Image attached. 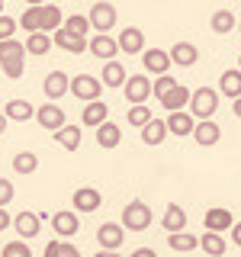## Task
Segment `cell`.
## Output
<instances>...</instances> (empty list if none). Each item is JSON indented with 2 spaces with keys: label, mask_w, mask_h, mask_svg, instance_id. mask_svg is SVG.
<instances>
[{
  "label": "cell",
  "mask_w": 241,
  "mask_h": 257,
  "mask_svg": "<svg viewBox=\"0 0 241 257\" xmlns=\"http://www.w3.org/2000/svg\"><path fill=\"white\" fill-rule=\"evenodd\" d=\"M26 45L16 42V39H0V68H4V74L16 80L23 77V61H26Z\"/></svg>",
  "instance_id": "cell-1"
},
{
  "label": "cell",
  "mask_w": 241,
  "mask_h": 257,
  "mask_svg": "<svg viewBox=\"0 0 241 257\" xmlns=\"http://www.w3.org/2000/svg\"><path fill=\"white\" fill-rule=\"evenodd\" d=\"M215 109H219V90H212V87H199V90L190 93L193 119H212Z\"/></svg>",
  "instance_id": "cell-2"
},
{
  "label": "cell",
  "mask_w": 241,
  "mask_h": 257,
  "mask_svg": "<svg viewBox=\"0 0 241 257\" xmlns=\"http://www.w3.org/2000/svg\"><path fill=\"white\" fill-rule=\"evenodd\" d=\"M151 206L148 203H142V199H132L126 209H123V228L126 231H145L151 225Z\"/></svg>",
  "instance_id": "cell-3"
},
{
  "label": "cell",
  "mask_w": 241,
  "mask_h": 257,
  "mask_svg": "<svg viewBox=\"0 0 241 257\" xmlns=\"http://www.w3.org/2000/svg\"><path fill=\"white\" fill-rule=\"evenodd\" d=\"M71 93H74L80 103L100 100V93H103V80H100V77H93V74H77V77H71Z\"/></svg>",
  "instance_id": "cell-4"
},
{
  "label": "cell",
  "mask_w": 241,
  "mask_h": 257,
  "mask_svg": "<svg viewBox=\"0 0 241 257\" xmlns=\"http://www.w3.org/2000/svg\"><path fill=\"white\" fill-rule=\"evenodd\" d=\"M90 26L96 29V32H109L112 26H116V7L109 4V0H96V4L90 7Z\"/></svg>",
  "instance_id": "cell-5"
},
{
  "label": "cell",
  "mask_w": 241,
  "mask_h": 257,
  "mask_svg": "<svg viewBox=\"0 0 241 257\" xmlns=\"http://www.w3.org/2000/svg\"><path fill=\"white\" fill-rule=\"evenodd\" d=\"M171 52H164V48H145L142 52V68L148 71V74H167L171 71Z\"/></svg>",
  "instance_id": "cell-6"
},
{
  "label": "cell",
  "mask_w": 241,
  "mask_h": 257,
  "mask_svg": "<svg viewBox=\"0 0 241 257\" xmlns=\"http://www.w3.org/2000/svg\"><path fill=\"white\" fill-rule=\"evenodd\" d=\"M151 87H155V80H151V77H142V74H135V77H126L123 90H126V100L135 106V103H148V96H151Z\"/></svg>",
  "instance_id": "cell-7"
},
{
  "label": "cell",
  "mask_w": 241,
  "mask_h": 257,
  "mask_svg": "<svg viewBox=\"0 0 241 257\" xmlns=\"http://www.w3.org/2000/svg\"><path fill=\"white\" fill-rule=\"evenodd\" d=\"M116 42H119V52H126V55H142V52H145V32H142L139 26H126V29H119Z\"/></svg>",
  "instance_id": "cell-8"
},
{
  "label": "cell",
  "mask_w": 241,
  "mask_h": 257,
  "mask_svg": "<svg viewBox=\"0 0 241 257\" xmlns=\"http://www.w3.org/2000/svg\"><path fill=\"white\" fill-rule=\"evenodd\" d=\"M87 52L96 55V58H103V61H112L116 52H119V42L109 36V32H96L90 42H87Z\"/></svg>",
  "instance_id": "cell-9"
},
{
  "label": "cell",
  "mask_w": 241,
  "mask_h": 257,
  "mask_svg": "<svg viewBox=\"0 0 241 257\" xmlns=\"http://www.w3.org/2000/svg\"><path fill=\"white\" fill-rule=\"evenodd\" d=\"M13 231H16L23 241L36 238L39 231H42V215H39V212H29V209H26V212H20V215L13 219Z\"/></svg>",
  "instance_id": "cell-10"
},
{
  "label": "cell",
  "mask_w": 241,
  "mask_h": 257,
  "mask_svg": "<svg viewBox=\"0 0 241 257\" xmlns=\"http://www.w3.org/2000/svg\"><path fill=\"white\" fill-rule=\"evenodd\" d=\"M167 132L177 135V139H187V135H193V125H196V119H193V112L187 109H177V112H167Z\"/></svg>",
  "instance_id": "cell-11"
},
{
  "label": "cell",
  "mask_w": 241,
  "mask_h": 257,
  "mask_svg": "<svg viewBox=\"0 0 241 257\" xmlns=\"http://www.w3.org/2000/svg\"><path fill=\"white\" fill-rule=\"evenodd\" d=\"M71 206H74L77 212H96V209L103 206V196H100V190H93V187H80V190H74V196H71Z\"/></svg>",
  "instance_id": "cell-12"
},
{
  "label": "cell",
  "mask_w": 241,
  "mask_h": 257,
  "mask_svg": "<svg viewBox=\"0 0 241 257\" xmlns=\"http://www.w3.org/2000/svg\"><path fill=\"white\" fill-rule=\"evenodd\" d=\"M96 241H100V247L119 251V247H123V241H126V228H123V225H116V222H106V225H100V228H96Z\"/></svg>",
  "instance_id": "cell-13"
},
{
  "label": "cell",
  "mask_w": 241,
  "mask_h": 257,
  "mask_svg": "<svg viewBox=\"0 0 241 257\" xmlns=\"http://www.w3.org/2000/svg\"><path fill=\"white\" fill-rule=\"evenodd\" d=\"M52 228H55V235H58V238L77 235V228H80L77 209H74V212H71V209H61V212H55V215H52Z\"/></svg>",
  "instance_id": "cell-14"
},
{
  "label": "cell",
  "mask_w": 241,
  "mask_h": 257,
  "mask_svg": "<svg viewBox=\"0 0 241 257\" xmlns=\"http://www.w3.org/2000/svg\"><path fill=\"white\" fill-rule=\"evenodd\" d=\"M42 90L48 100H61L64 93H71V77L64 74V71H52L45 80H42Z\"/></svg>",
  "instance_id": "cell-15"
},
{
  "label": "cell",
  "mask_w": 241,
  "mask_h": 257,
  "mask_svg": "<svg viewBox=\"0 0 241 257\" xmlns=\"http://www.w3.org/2000/svg\"><path fill=\"white\" fill-rule=\"evenodd\" d=\"M52 42L61 48V52H71V55H84L87 52V39H80V36H71V32H64L61 26L52 32Z\"/></svg>",
  "instance_id": "cell-16"
},
{
  "label": "cell",
  "mask_w": 241,
  "mask_h": 257,
  "mask_svg": "<svg viewBox=\"0 0 241 257\" xmlns=\"http://www.w3.org/2000/svg\"><path fill=\"white\" fill-rule=\"evenodd\" d=\"M36 119H39V125L42 128H61L64 125V109L58 106V103H42L39 106V112H36Z\"/></svg>",
  "instance_id": "cell-17"
},
{
  "label": "cell",
  "mask_w": 241,
  "mask_h": 257,
  "mask_svg": "<svg viewBox=\"0 0 241 257\" xmlns=\"http://www.w3.org/2000/svg\"><path fill=\"white\" fill-rule=\"evenodd\" d=\"M193 139H196V145H203V148H209V145H215L222 139V128L212 122V119H199L196 125H193Z\"/></svg>",
  "instance_id": "cell-18"
},
{
  "label": "cell",
  "mask_w": 241,
  "mask_h": 257,
  "mask_svg": "<svg viewBox=\"0 0 241 257\" xmlns=\"http://www.w3.org/2000/svg\"><path fill=\"white\" fill-rule=\"evenodd\" d=\"M203 225H206L209 231H228L235 222H231V212H228L225 206H212V209L203 215Z\"/></svg>",
  "instance_id": "cell-19"
},
{
  "label": "cell",
  "mask_w": 241,
  "mask_h": 257,
  "mask_svg": "<svg viewBox=\"0 0 241 257\" xmlns=\"http://www.w3.org/2000/svg\"><path fill=\"white\" fill-rule=\"evenodd\" d=\"M106 119H109V106L103 100H90L84 106V112H80V122L90 125V128H96L100 122H106Z\"/></svg>",
  "instance_id": "cell-20"
},
{
  "label": "cell",
  "mask_w": 241,
  "mask_h": 257,
  "mask_svg": "<svg viewBox=\"0 0 241 257\" xmlns=\"http://www.w3.org/2000/svg\"><path fill=\"white\" fill-rule=\"evenodd\" d=\"M123 142V128H119L116 122H100L96 125V145H100V148H116V145Z\"/></svg>",
  "instance_id": "cell-21"
},
{
  "label": "cell",
  "mask_w": 241,
  "mask_h": 257,
  "mask_svg": "<svg viewBox=\"0 0 241 257\" xmlns=\"http://www.w3.org/2000/svg\"><path fill=\"white\" fill-rule=\"evenodd\" d=\"M171 61L180 64V68H193V64L199 61L196 45H193V42H177V45L171 48Z\"/></svg>",
  "instance_id": "cell-22"
},
{
  "label": "cell",
  "mask_w": 241,
  "mask_h": 257,
  "mask_svg": "<svg viewBox=\"0 0 241 257\" xmlns=\"http://www.w3.org/2000/svg\"><path fill=\"white\" fill-rule=\"evenodd\" d=\"M139 132H142V142L148 145V148H155V145H161L167 139V122H164V119H151V122L142 125Z\"/></svg>",
  "instance_id": "cell-23"
},
{
  "label": "cell",
  "mask_w": 241,
  "mask_h": 257,
  "mask_svg": "<svg viewBox=\"0 0 241 257\" xmlns=\"http://www.w3.org/2000/svg\"><path fill=\"white\" fill-rule=\"evenodd\" d=\"M23 45H26V52H29V55L42 58V55L52 52V45H55V42H52V32H29V39H26Z\"/></svg>",
  "instance_id": "cell-24"
},
{
  "label": "cell",
  "mask_w": 241,
  "mask_h": 257,
  "mask_svg": "<svg viewBox=\"0 0 241 257\" xmlns=\"http://www.w3.org/2000/svg\"><path fill=\"white\" fill-rule=\"evenodd\" d=\"M126 77H129V74H126V68H123V64H119L116 58L103 64V74H100L103 87H112V90H116V87H123V84H126Z\"/></svg>",
  "instance_id": "cell-25"
},
{
  "label": "cell",
  "mask_w": 241,
  "mask_h": 257,
  "mask_svg": "<svg viewBox=\"0 0 241 257\" xmlns=\"http://www.w3.org/2000/svg\"><path fill=\"white\" fill-rule=\"evenodd\" d=\"M219 93L222 96H241V68H231V71H222L219 77Z\"/></svg>",
  "instance_id": "cell-26"
},
{
  "label": "cell",
  "mask_w": 241,
  "mask_h": 257,
  "mask_svg": "<svg viewBox=\"0 0 241 257\" xmlns=\"http://www.w3.org/2000/svg\"><path fill=\"white\" fill-rule=\"evenodd\" d=\"M161 225H164V231H183L187 228V212L171 203L164 209V215H161Z\"/></svg>",
  "instance_id": "cell-27"
},
{
  "label": "cell",
  "mask_w": 241,
  "mask_h": 257,
  "mask_svg": "<svg viewBox=\"0 0 241 257\" xmlns=\"http://www.w3.org/2000/svg\"><path fill=\"white\" fill-rule=\"evenodd\" d=\"M4 112H7V119H10V122H29V119L36 116V109H32L29 100H10Z\"/></svg>",
  "instance_id": "cell-28"
},
{
  "label": "cell",
  "mask_w": 241,
  "mask_h": 257,
  "mask_svg": "<svg viewBox=\"0 0 241 257\" xmlns=\"http://www.w3.org/2000/svg\"><path fill=\"white\" fill-rule=\"evenodd\" d=\"M55 142H58L64 151H77L80 148V128L64 122L61 128H55Z\"/></svg>",
  "instance_id": "cell-29"
},
{
  "label": "cell",
  "mask_w": 241,
  "mask_h": 257,
  "mask_svg": "<svg viewBox=\"0 0 241 257\" xmlns=\"http://www.w3.org/2000/svg\"><path fill=\"white\" fill-rule=\"evenodd\" d=\"M161 106H164L167 112H177V109H183V106H190V90L183 84H177L171 93L164 96V100H161Z\"/></svg>",
  "instance_id": "cell-30"
},
{
  "label": "cell",
  "mask_w": 241,
  "mask_h": 257,
  "mask_svg": "<svg viewBox=\"0 0 241 257\" xmlns=\"http://www.w3.org/2000/svg\"><path fill=\"white\" fill-rule=\"evenodd\" d=\"M209 26H212L215 36H225V32L238 29V20H235V13H231V10H215L212 20H209Z\"/></svg>",
  "instance_id": "cell-31"
},
{
  "label": "cell",
  "mask_w": 241,
  "mask_h": 257,
  "mask_svg": "<svg viewBox=\"0 0 241 257\" xmlns=\"http://www.w3.org/2000/svg\"><path fill=\"white\" fill-rule=\"evenodd\" d=\"M167 244L174 247V251H196L199 247V238L193 235V231H171V235H167Z\"/></svg>",
  "instance_id": "cell-32"
},
{
  "label": "cell",
  "mask_w": 241,
  "mask_h": 257,
  "mask_svg": "<svg viewBox=\"0 0 241 257\" xmlns=\"http://www.w3.org/2000/svg\"><path fill=\"white\" fill-rule=\"evenodd\" d=\"M199 247H203L209 257H222V254H225V238H222V231H209V228H206V235L199 238Z\"/></svg>",
  "instance_id": "cell-33"
},
{
  "label": "cell",
  "mask_w": 241,
  "mask_h": 257,
  "mask_svg": "<svg viewBox=\"0 0 241 257\" xmlns=\"http://www.w3.org/2000/svg\"><path fill=\"white\" fill-rule=\"evenodd\" d=\"M61 29L64 32H71V36H80V39H87L90 36V20H87V16H68V20L61 23Z\"/></svg>",
  "instance_id": "cell-34"
},
{
  "label": "cell",
  "mask_w": 241,
  "mask_h": 257,
  "mask_svg": "<svg viewBox=\"0 0 241 257\" xmlns=\"http://www.w3.org/2000/svg\"><path fill=\"white\" fill-rule=\"evenodd\" d=\"M20 29L42 32V7H26V13L20 16Z\"/></svg>",
  "instance_id": "cell-35"
},
{
  "label": "cell",
  "mask_w": 241,
  "mask_h": 257,
  "mask_svg": "<svg viewBox=\"0 0 241 257\" xmlns=\"http://www.w3.org/2000/svg\"><path fill=\"white\" fill-rule=\"evenodd\" d=\"M13 171L16 174L39 171V155H32V151H20V155H13Z\"/></svg>",
  "instance_id": "cell-36"
},
{
  "label": "cell",
  "mask_w": 241,
  "mask_h": 257,
  "mask_svg": "<svg viewBox=\"0 0 241 257\" xmlns=\"http://www.w3.org/2000/svg\"><path fill=\"white\" fill-rule=\"evenodd\" d=\"M129 125H135V128H142V125H148L151 119V109H148V103H135V106H129Z\"/></svg>",
  "instance_id": "cell-37"
},
{
  "label": "cell",
  "mask_w": 241,
  "mask_h": 257,
  "mask_svg": "<svg viewBox=\"0 0 241 257\" xmlns=\"http://www.w3.org/2000/svg\"><path fill=\"white\" fill-rule=\"evenodd\" d=\"M61 23L64 20H61V10H58V7H55V4H42V32H55Z\"/></svg>",
  "instance_id": "cell-38"
},
{
  "label": "cell",
  "mask_w": 241,
  "mask_h": 257,
  "mask_svg": "<svg viewBox=\"0 0 241 257\" xmlns=\"http://www.w3.org/2000/svg\"><path fill=\"white\" fill-rule=\"evenodd\" d=\"M174 87H177V77H171V74H158V77H155V87H151V93H155L158 100H164V96L171 93Z\"/></svg>",
  "instance_id": "cell-39"
},
{
  "label": "cell",
  "mask_w": 241,
  "mask_h": 257,
  "mask_svg": "<svg viewBox=\"0 0 241 257\" xmlns=\"http://www.w3.org/2000/svg\"><path fill=\"white\" fill-rule=\"evenodd\" d=\"M0 257H32V251H29V244L26 241H10V244H4V251H0Z\"/></svg>",
  "instance_id": "cell-40"
},
{
  "label": "cell",
  "mask_w": 241,
  "mask_h": 257,
  "mask_svg": "<svg viewBox=\"0 0 241 257\" xmlns=\"http://www.w3.org/2000/svg\"><path fill=\"white\" fill-rule=\"evenodd\" d=\"M16 26H20V20H13V16H0V39H13V32Z\"/></svg>",
  "instance_id": "cell-41"
},
{
  "label": "cell",
  "mask_w": 241,
  "mask_h": 257,
  "mask_svg": "<svg viewBox=\"0 0 241 257\" xmlns=\"http://www.w3.org/2000/svg\"><path fill=\"white\" fill-rule=\"evenodd\" d=\"M13 196H16L13 180H4V177H0V206H10V203H13Z\"/></svg>",
  "instance_id": "cell-42"
},
{
  "label": "cell",
  "mask_w": 241,
  "mask_h": 257,
  "mask_svg": "<svg viewBox=\"0 0 241 257\" xmlns=\"http://www.w3.org/2000/svg\"><path fill=\"white\" fill-rule=\"evenodd\" d=\"M58 254H61V241H48L42 257H58Z\"/></svg>",
  "instance_id": "cell-43"
},
{
  "label": "cell",
  "mask_w": 241,
  "mask_h": 257,
  "mask_svg": "<svg viewBox=\"0 0 241 257\" xmlns=\"http://www.w3.org/2000/svg\"><path fill=\"white\" fill-rule=\"evenodd\" d=\"M58 257H80V251H77L74 244H68V241H61V254Z\"/></svg>",
  "instance_id": "cell-44"
},
{
  "label": "cell",
  "mask_w": 241,
  "mask_h": 257,
  "mask_svg": "<svg viewBox=\"0 0 241 257\" xmlns=\"http://www.w3.org/2000/svg\"><path fill=\"white\" fill-rule=\"evenodd\" d=\"M10 222H13V219H10V212H7V209L0 206V231H7V228H10Z\"/></svg>",
  "instance_id": "cell-45"
},
{
  "label": "cell",
  "mask_w": 241,
  "mask_h": 257,
  "mask_svg": "<svg viewBox=\"0 0 241 257\" xmlns=\"http://www.w3.org/2000/svg\"><path fill=\"white\" fill-rule=\"evenodd\" d=\"M231 241H235V244L241 247V222H235V225H231Z\"/></svg>",
  "instance_id": "cell-46"
},
{
  "label": "cell",
  "mask_w": 241,
  "mask_h": 257,
  "mask_svg": "<svg viewBox=\"0 0 241 257\" xmlns=\"http://www.w3.org/2000/svg\"><path fill=\"white\" fill-rule=\"evenodd\" d=\"M132 257H158L151 247H139V251H132Z\"/></svg>",
  "instance_id": "cell-47"
},
{
  "label": "cell",
  "mask_w": 241,
  "mask_h": 257,
  "mask_svg": "<svg viewBox=\"0 0 241 257\" xmlns=\"http://www.w3.org/2000/svg\"><path fill=\"white\" fill-rule=\"evenodd\" d=\"M93 257H119V251H109V247H103V251L93 254Z\"/></svg>",
  "instance_id": "cell-48"
},
{
  "label": "cell",
  "mask_w": 241,
  "mask_h": 257,
  "mask_svg": "<svg viewBox=\"0 0 241 257\" xmlns=\"http://www.w3.org/2000/svg\"><path fill=\"white\" fill-rule=\"evenodd\" d=\"M7 122H10V119H7V112H0V135L7 132Z\"/></svg>",
  "instance_id": "cell-49"
},
{
  "label": "cell",
  "mask_w": 241,
  "mask_h": 257,
  "mask_svg": "<svg viewBox=\"0 0 241 257\" xmlns=\"http://www.w3.org/2000/svg\"><path fill=\"white\" fill-rule=\"evenodd\" d=\"M231 109H235V116L241 119V96H235V103H231Z\"/></svg>",
  "instance_id": "cell-50"
},
{
  "label": "cell",
  "mask_w": 241,
  "mask_h": 257,
  "mask_svg": "<svg viewBox=\"0 0 241 257\" xmlns=\"http://www.w3.org/2000/svg\"><path fill=\"white\" fill-rule=\"evenodd\" d=\"M45 0H26V7H42Z\"/></svg>",
  "instance_id": "cell-51"
},
{
  "label": "cell",
  "mask_w": 241,
  "mask_h": 257,
  "mask_svg": "<svg viewBox=\"0 0 241 257\" xmlns=\"http://www.w3.org/2000/svg\"><path fill=\"white\" fill-rule=\"evenodd\" d=\"M4 4H7V0H0V16H4Z\"/></svg>",
  "instance_id": "cell-52"
},
{
  "label": "cell",
  "mask_w": 241,
  "mask_h": 257,
  "mask_svg": "<svg viewBox=\"0 0 241 257\" xmlns=\"http://www.w3.org/2000/svg\"><path fill=\"white\" fill-rule=\"evenodd\" d=\"M238 32H241V23H238Z\"/></svg>",
  "instance_id": "cell-53"
},
{
  "label": "cell",
  "mask_w": 241,
  "mask_h": 257,
  "mask_svg": "<svg viewBox=\"0 0 241 257\" xmlns=\"http://www.w3.org/2000/svg\"><path fill=\"white\" fill-rule=\"evenodd\" d=\"M238 68H241V58H238Z\"/></svg>",
  "instance_id": "cell-54"
}]
</instances>
